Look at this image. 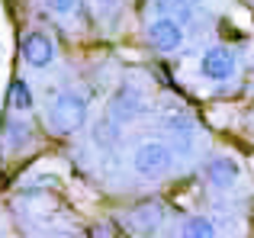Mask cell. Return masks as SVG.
<instances>
[{
  "label": "cell",
  "mask_w": 254,
  "mask_h": 238,
  "mask_svg": "<svg viewBox=\"0 0 254 238\" xmlns=\"http://www.w3.org/2000/svg\"><path fill=\"white\" fill-rule=\"evenodd\" d=\"M87 119V97L77 90H64L49 103V125L58 135H71L84 125Z\"/></svg>",
  "instance_id": "1"
},
{
  "label": "cell",
  "mask_w": 254,
  "mask_h": 238,
  "mask_svg": "<svg viewBox=\"0 0 254 238\" xmlns=\"http://www.w3.org/2000/svg\"><path fill=\"white\" fill-rule=\"evenodd\" d=\"M132 168H135V174L158 180L174 168V151L164 142H142L135 148V155H132Z\"/></svg>",
  "instance_id": "2"
},
{
  "label": "cell",
  "mask_w": 254,
  "mask_h": 238,
  "mask_svg": "<svg viewBox=\"0 0 254 238\" xmlns=\"http://www.w3.org/2000/svg\"><path fill=\"white\" fill-rule=\"evenodd\" d=\"M145 36H148V45H151L155 52H177L180 45H184V26H180L174 16L158 13V16L148 19V29H145Z\"/></svg>",
  "instance_id": "3"
},
{
  "label": "cell",
  "mask_w": 254,
  "mask_h": 238,
  "mask_svg": "<svg viewBox=\"0 0 254 238\" xmlns=\"http://www.w3.org/2000/svg\"><path fill=\"white\" fill-rule=\"evenodd\" d=\"M19 52H23V61L29 64V68H45V64H52V58H55V45H52V39L45 36V32H29V36H23Z\"/></svg>",
  "instance_id": "4"
},
{
  "label": "cell",
  "mask_w": 254,
  "mask_h": 238,
  "mask_svg": "<svg viewBox=\"0 0 254 238\" xmlns=\"http://www.w3.org/2000/svg\"><path fill=\"white\" fill-rule=\"evenodd\" d=\"M199 68H203V77H209V81H229L235 74V55L229 49H222V45H216V49H209L203 55Z\"/></svg>",
  "instance_id": "5"
},
{
  "label": "cell",
  "mask_w": 254,
  "mask_h": 238,
  "mask_svg": "<svg viewBox=\"0 0 254 238\" xmlns=\"http://www.w3.org/2000/svg\"><path fill=\"white\" fill-rule=\"evenodd\" d=\"M110 113H113V119H119V122L135 119L142 113V90L132 87V84H123V87L116 90V97H113V103H110Z\"/></svg>",
  "instance_id": "6"
},
{
  "label": "cell",
  "mask_w": 254,
  "mask_h": 238,
  "mask_svg": "<svg viewBox=\"0 0 254 238\" xmlns=\"http://www.w3.org/2000/svg\"><path fill=\"white\" fill-rule=\"evenodd\" d=\"M206 180H209L216 190L235 187V180H238V164L232 161V158H225V155L209 158V161H206Z\"/></svg>",
  "instance_id": "7"
},
{
  "label": "cell",
  "mask_w": 254,
  "mask_h": 238,
  "mask_svg": "<svg viewBox=\"0 0 254 238\" xmlns=\"http://www.w3.org/2000/svg\"><path fill=\"white\" fill-rule=\"evenodd\" d=\"M29 142H32L29 122H23V119H10V122H6V129H3V145L10 151H19V148H26Z\"/></svg>",
  "instance_id": "8"
},
{
  "label": "cell",
  "mask_w": 254,
  "mask_h": 238,
  "mask_svg": "<svg viewBox=\"0 0 254 238\" xmlns=\"http://www.w3.org/2000/svg\"><path fill=\"white\" fill-rule=\"evenodd\" d=\"M180 238H216V226L206 216H190L180 226Z\"/></svg>",
  "instance_id": "9"
},
{
  "label": "cell",
  "mask_w": 254,
  "mask_h": 238,
  "mask_svg": "<svg viewBox=\"0 0 254 238\" xmlns=\"http://www.w3.org/2000/svg\"><path fill=\"white\" fill-rule=\"evenodd\" d=\"M93 142H97L100 148H113V145H116V119L100 116L97 122H93Z\"/></svg>",
  "instance_id": "10"
},
{
  "label": "cell",
  "mask_w": 254,
  "mask_h": 238,
  "mask_svg": "<svg viewBox=\"0 0 254 238\" xmlns=\"http://www.w3.org/2000/svg\"><path fill=\"white\" fill-rule=\"evenodd\" d=\"M32 90H29V84L26 81H13L10 84V107L16 110V113H29L32 110Z\"/></svg>",
  "instance_id": "11"
},
{
  "label": "cell",
  "mask_w": 254,
  "mask_h": 238,
  "mask_svg": "<svg viewBox=\"0 0 254 238\" xmlns=\"http://www.w3.org/2000/svg\"><path fill=\"white\" fill-rule=\"evenodd\" d=\"M161 10L164 16H174L177 23H190L193 13H196V0H164Z\"/></svg>",
  "instance_id": "12"
},
{
  "label": "cell",
  "mask_w": 254,
  "mask_h": 238,
  "mask_svg": "<svg viewBox=\"0 0 254 238\" xmlns=\"http://www.w3.org/2000/svg\"><path fill=\"white\" fill-rule=\"evenodd\" d=\"M164 122H168V129H171L177 138H190V135H193V119L184 116V113H171Z\"/></svg>",
  "instance_id": "13"
},
{
  "label": "cell",
  "mask_w": 254,
  "mask_h": 238,
  "mask_svg": "<svg viewBox=\"0 0 254 238\" xmlns=\"http://www.w3.org/2000/svg\"><path fill=\"white\" fill-rule=\"evenodd\" d=\"M45 6H49L52 13H58V16H62V13H71L77 6V0H42Z\"/></svg>",
  "instance_id": "14"
},
{
  "label": "cell",
  "mask_w": 254,
  "mask_h": 238,
  "mask_svg": "<svg viewBox=\"0 0 254 238\" xmlns=\"http://www.w3.org/2000/svg\"><path fill=\"white\" fill-rule=\"evenodd\" d=\"M119 3H123V0H93V6H97L100 13H113Z\"/></svg>",
  "instance_id": "15"
},
{
  "label": "cell",
  "mask_w": 254,
  "mask_h": 238,
  "mask_svg": "<svg viewBox=\"0 0 254 238\" xmlns=\"http://www.w3.org/2000/svg\"><path fill=\"white\" fill-rule=\"evenodd\" d=\"M55 238H68V235H55Z\"/></svg>",
  "instance_id": "16"
}]
</instances>
